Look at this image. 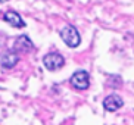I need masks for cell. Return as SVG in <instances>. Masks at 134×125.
Returning a JSON list of instances; mask_svg holds the SVG:
<instances>
[{
    "label": "cell",
    "instance_id": "cell-1",
    "mask_svg": "<svg viewBox=\"0 0 134 125\" xmlns=\"http://www.w3.org/2000/svg\"><path fill=\"white\" fill-rule=\"evenodd\" d=\"M60 38L65 41L68 47H71V49H75V47H78L80 43H81V37H80V32L77 31V28L74 25H66V27H63L60 30Z\"/></svg>",
    "mask_w": 134,
    "mask_h": 125
},
{
    "label": "cell",
    "instance_id": "cell-5",
    "mask_svg": "<svg viewBox=\"0 0 134 125\" xmlns=\"http://www.w3.org/2000/svg\"><path fill=\"white\" fill-rule=\"evenodd\" d=\"M122 106H124V100L119 97L118 94H110V96H108L103 100V107L108 112H115V110L121 109Z\"/></svg>",
    "mask_w": 134,
    "mask_h": 125
},
{
    "label": "cell",
    "instance_id": "cell-3",
    "mask_svg": "<svg viewBox=\"0 0 134 125\" xmlns=\"http://www.w3.org/2000/svg\"><path fill=\"white\" fill-rule=\"evenodd\" d=\"M43 63L49 71H58L65 65V59H63V56L60 53L53 52V53H47V55L44 56Z\"/></svg>",
    "mask_w": 134,
    "mask_h": 125
},
{
    "label": "cell",
    "instance_id": "cell-6",
    "mask_svg": "<svg viewBox=\"0 0 134 125\" xmlns=\"http://www.w3.org/2000/svg\"><path fill=\"white\" fill-rule=\"evenodd\" d=\"M13 50H15L16 53H28L30 50H32V41L28 38L27 35H19V37L15 40Z\"/></svg>",
    "mask_w": 134,
    "mask_h": 125
},
{
    "label": "cell",
    "instance_id": "cell-4",
    "mask_svg": "<svg viewBox=\"0 0 134 125\" xmlns=\"http://www.w3.org/2000/svg\"><path fill=\"white\" fill-rule=\"evenodd\" d=\"M18 62H19V53H16L15 50H9L0 56V66L3 69H12L18 65Z\"/></svg>",
    "mask_w": 134,
    "mask_h": 125
},
{
    "label": "cell",
    "instance_id": "cell-2",
    "mask_svg": "<svg viewBox=\"0 0 134 125\" xmlns=\"http://www.w3.org/2000/svg\"><path fill=\"white\" fill-rule=\"evenodd\" d=\"M69 82L77 90H87L88 86H90V75L86 71H77V72L72 74Z\"/></svg>",
    "mask_w": 134,
    "mask_h": 125
},
{
    "label": "cell",
    "instance_id": "cell-8",
    "mask_svg": "<svg viewBox=\"0 0 134 125\" xmlns=\"http://www.w3.org/2000/svg\"><path fill=\"white\" fill-rule=\"evenodd\" d=\"M0 2H8V0H0Z\"/></svg>",
    "mask_w": 134,
    "mask_h": 125
},
{
    "label": "cell",
    "instance_id": "cell-7",
    "mask_svg": "<svg viewBox=\"0 0 134 125\" xmlns=\"http://www.w3.org/2000/svg\"><path fill=\"white\" fill-rule=\"evenodd\" d=\"M3 19L13 28H24L25 27L24 19H22L21 15L18 13V12H15V10H8L3 15Z\"/></svg>",
    "mask_w": 134,
    "mask_h": 125
}]
</instances>
